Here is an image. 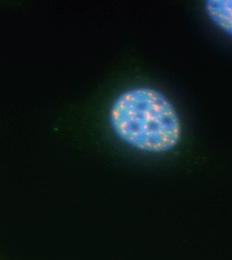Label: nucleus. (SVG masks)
Listing matches in <instances>:
<instances>
[{"label": "nucleus", "instance_id": "f257e3e1", "mask_svg": "<svg viewBox=\"0 0 232 260\" xmlns=\"http://www.w3.org/2000/svg\"><path fill=\"white\" fill-rule=\"evenodd\" d=\"M108 121L118 139L145 153L170 152L182 137L175 105L162 91L150 86L122 91L110 106Z\"/></svg>", "mask_w": 232, "mask_h": 260}, {"label": "nucleus", "instance_id": "f03ea898", "mask_svg": "<svg viewBox=\"0 0 232 260\" xmlns=\"http://www.w3.org/2000/svg\"><path fill=\"white\" fill-rule=\"evenodd\" d=\"M203 8L209 21L232 37V0H206Z\"/></svg>", "mask_w": 232, "mask_h": 260}]
</instances>
